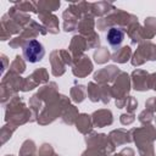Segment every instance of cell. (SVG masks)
I'll return each mask as SVG.
<instances>
[{"mask_svg":"<svg viewBox=\"0 0 156 156\" xmlns=\"http://www.w3.org/2000/svg\"><path fill=\"white\" fill-rule=\"evenodd\" d=\"M45 55V49L38 40H29L23 45V56L27 62H39Z\"/></svg>","mask_w":156,"mask_h":156,"instance_id":"1","label":"cell"},{"mask_svg":"<svg viewBox=\"0 0 156 156\" xmlns=\"http://www.w3.org/2000/svg\"><path fill=\"white\" fill-rule=\"evenodd\" d=\"M106 39H107V43L112 46V48H117L122 44L123 39H124V33L122 29L119 28H116V27H112L108 29L107 32V35H106Z\"/></svg>","mask_w":156,"mask_h":156,"instance_id":"2","label":"cell"}]
</instances>
